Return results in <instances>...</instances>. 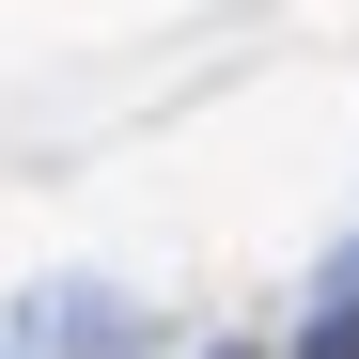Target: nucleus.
<instances>
[{
  "label": "nucleus",
  "mask_w": 359,
  "mask_h": 359,
  "mask_svg": "<svg viewBox=\"0 0 359 359\" xmlns=\"http://www.w3.org/2000/svg\"><path fill=\"white\" fill-rule=\"evenodd\" d=\"M297 359H359V281H344L328 313H313V344H297Z\"/></svg>",
  "instance_id": "nucleus-1"
},
{
  "label": "nucleus",
  "mask_w": 359,
  "mask_h": 359,
  "mask_svg": "<svg viewBox=\"0 0 359 359\" xmlns=\"http://www.w3.org/2000/svg\"><path fill=\"white\" fill-rule=\"evenodd\" d=\"M219 359H250V344H219Z\"/></svg>",
  "instance_id": "nucleus-2"
}]
</instances>
